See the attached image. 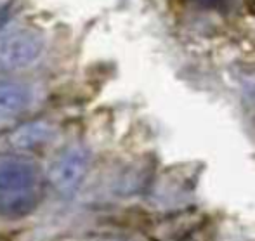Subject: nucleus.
I'll use <instances>...</instances> for the list:
<instances>
[{
  "instance_id": "3",
  "label": "nucleus",
  "mask_w": 255,
  "mask_h": 241,
  "mask_svg": "<svg viewBox=\"0 0 255 241\" xmlns=\"http://www.w3.org/2000/svg\"><path fill=\"white\" fill-rule=\"evenodd\" d=\"M42 52V38L31 31H17L0 38V70H19Z\"/></svg>"
},
{
  "instance_id": "1",
  "label": "nucleus",
  "mask_w": 255,
  "mask_h": 241,
  "mask_svg": "<svg viewBox=\"0 0 255 241\" xmlns=\"http://www.w3.org/2000/svg\"><path fill=\"white\" fill-rule=\"evenodd\" d=\"M40 200V177L31 161L0 156V215L19 219L31 214Z\"/></svg>"
},
{
  "instance_id": "2",
  "label": "nucleus",
  "mask_w": 255,
  "mask_h": 241,
  "mask_svg": "<svg viewBox=\"0 0 255 241\" xmlns=\"http://www.w3.org/2000/svg\"><path fill=\"white\" fill-rule=\"evenodd\" d=\"M89 163H91V153L84 146H68L51 163L49 182L57 193L66 194L75 191L87 175Z\"/></svg>"
},
{
  "instance_id": "6",
  "label": "nucleus",
  "mask_w": 255,
  "mask_h": 241,
  "mask_svg": "<svg viewBox=\"0 0 255 241\" xmlns=\"http://www.w3.org/2000/svg\"><path fill=\"white\" fill-rule=\"evenodd\" d=\"M9 19H10V3H5V5L0 7V28L5 26Z\"/></svg>"
},
{
  "instance_id": "5",
  "label": "nucleus",
  "mask_w": 255,
  "mask_h": 241,
  "mask_svg": "<svg viewBox=\"0 0 255 241\" xmlns=\"http://www.w3.org/2000/svg\"><path fill=\"white\" fill-rule=\"evenodd\" d=\"M52 135V128L45 121H30L12 132L9 142L16 149H31L47 142Z\"/></svg>"
},
{
  "instance_id": "7",
  "label": "nucleus",
  "mask_w": 255,
  "mask_h": 241,
  "mask_svg": "<svg viewBox=\"0 0 255 241\" xmlns=\"http://www.w3.org/2000/svg\"><path fill=\"white\" fill-rule=\"evenodd\" d=\"M196 2L202 3V5H207V7H215V5H219L222 0H196Z\"/></svg>"
},
{
  "instance_id": "4",
  "label": "nucleus",
  "mask_w": 255,
  "mask_h": 241,
  "mask_svg": "<svg viewBox=\"0 0 255 241\" xmlns=\"http://www.w3.org/2000/svg\"><path fill=\"white\" fill-rule=\"evenodd\" d=\"M30 91L16 82H0V121L14 118L26 110Z\"/></svg>"
}]
</instances>
